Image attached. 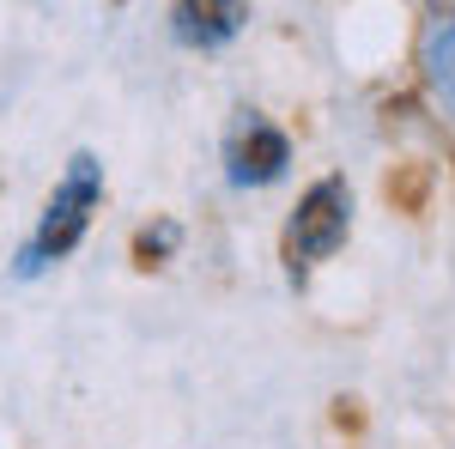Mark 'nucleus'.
I'll use <instances>...</instances> for the list:
<instances>
[{"label": "nucleus", "mask_w": 455, "mask_h": 449, "mask_svg": "<svg viewBox=\"0 0 455 449\" xmlns=\"http://www.w3.org/2000/svg\"><path fill=\"white\" fill-rule=\"evenodd\" d=\"M347 225H352V188L340 176H322L310 195L298 201L291 212V231H285V255L291 261H322L347 243Z\"/></svg>", "instance_id": "f03ea898"}, {"label": "nucleus", "mask_w": 455, "mask_h": 449, "mask_svg": "<svg viewBox=\"0 0 455 449\" xmlns=\"http://www.w3.org/2000/svg\"><path fill=\"white\" fill-rule=\"evenodd\" d=\"M291 164V146H285L280 128H267V122H249L243 134L231 140V182H274V176Z\"/></svg>", "instance_id": "20e7f679"}, {"label": "nucleus", "mask_w": 455, "mask_h": 449, "mask_svg": "<svg viewBox=\"0 0 455 449\" xmlns=\"http://www.w3.org/2000/svg\"><path fill=\"white\" fill-rule=\"evenodd\" d=\"M98 195H104V164L92 158V152H79L61 176V188L49 195V207H43V225H36V237L25 243V255H19V274L31 279L43 274L49 261H61L73 243L85 237V225H92V207H98Z\"/></svg>", "instance_id": "f257e3e1"}, {"label": "nucleus", "mask_w": 455, "mask_h": 449, "mask_svg": "<svg viewBox=\"0 0 455 449\" xmlns=\"http://www.w3.org/2000/svg\"><path fill=\"white\" fill-rule=\"evenodd\" d=\"M425 79H431L437 104L455 116V19H450V25H437L431 43H425Z\"/></svg>", "instance_id": "39448f33"}, {"label": "nucleus", "mask_w": 455, "mask_h": 449, "mask_svg": "<svg viewBox=\"0 0 455 449\" xmlns=\"http://www.w3.org/2000/svg\"><path fill=\"white\" fill-rule=\"evenodd\" d=\"M176 43L188 49H219L243 31V0H176Z\"/></svg>", "instance_id": "7ed1b4c3"}]
</instances>
